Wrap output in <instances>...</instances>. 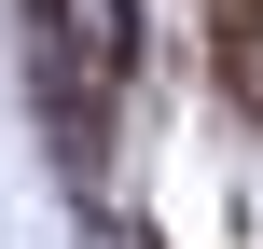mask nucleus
<instances>
[{
	"mask_svg": "<svg viewBox=\"0 0 263 249\" xmlns=\"http://www.w3.org/2000/svg\"><path fill=\"white\" fill-rule=\"evenodd\" d=\"M42 55H55V97H111L139 69V0H42Z\"/></svg>",
	"mask_w": 263,
	"mask_h": 249,
	"instance_id": "1",
	"label": "nucleus"
},
{
	"mask_svg": "<svg viewBox=\"0 0 263 249\" xmlns=\"http://www.w3.org/2000/svg\"><path fill=\"white\" fill-rule=\"evenodd\" d=\"M222 97H250V111H263V14L222 28Z\"/></svg>",
	"mask_w": 263,
	"mask_h": 249,
	"instance_id": "2",
	"label": "nucleus"
}]
</instances>
